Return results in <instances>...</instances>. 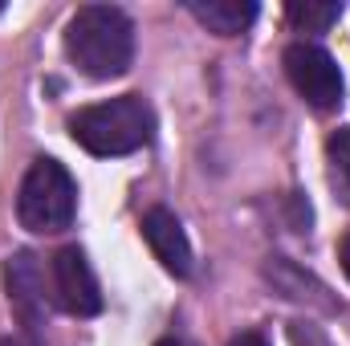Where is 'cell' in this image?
<instances>
[{
	"instance_id": "cell-1",
	"label": "cell",
	"mask_w": 350,
	"mask_h": 346,
	"mask_svg": "<svg viewBox=\"0 0 350 346\" xmlns=\"http://www.w3.org/2000/svg\"><path fill=\"white\" fill-rule=\"evenodd\" d=\"M66 53L94 82L122 78L135 62V25L114 4H86L66 29Z\"/></svg>"
},
{
	"instance_id": "cell-2",
	"label": "cell",
	"mask_w": 350,
	"mask_h": 346,
	"mask_svg": "<svg viewBox=\"0 0 350 346\" xmlns=\"http://www.w3.org/2000/svg\"><path fill=\"white\" fill-rule=\"evenodd\" d=\"M70 135L74 143H82L90 155L98 159H118V155H135L151 143L155 135V114L139 94H118L110 102H94L82 106L70 118Z\"/></svg>"
},
{
	"instance_id": "cell-3",
	"label": "cell",
	"mask_w": 350,
	"mask_h": 346,
	"mask_svg": "<svg viewBox=\"0 0 350 346\" xmlns=\"http://www.w3.org/2000/svg\"><path fill=\"white\" fill-rule=\"evenodd\" d=\"M74 212H78V187L70 172L57 163V159H37L25 183H21V196H16V216H21V228L29 232H62L74 224Z\"/></svg>"
},
{
	"instance_id": "cell-4",
	"label": "cell",
	"mask_w": 350,
	"mask_h": 346,
	"mask_svg": "<svg viewBox=\"0 0 350 346\" xmlns=\"http://www.w3.org/2000/svg\"><path fill=\"white\" fill-rule=\"evenodd\" d=\"M285 74L314 110H334L342 102V70L314 41H293L285 49Z\"/></svg>"
},
{
	"instance_id": "cell-5",
	"label": "cell",
	"mask_w": 350,
	"mask_h": 346,
	"mask_svg": "<svg viewBox=\"0 0 350 346\" xmlns=\"http://www.w3.org/2000/svg\"><path fill=\"white\" fill-rule=\"evenodd\" d=\"M49 289H53V306H62L74 318H94L102 314V289L98 277L90 269V261L82 249H62L49 261Z\"/></svg>"
},
{
	"instance_id": "cell-6",
	"label": "cell",
	"mask_w": 350,
	"mask_h": 346,
	"mask_svg": "<svg viewBox=\"0 0 350 346\" xmlns=\"http://www.w3.org/2000/svg\"><path fill=\"white\" fill-rule=\"evenodd\" d=\"M4 285H8V302L16 310V318L25 326H37L53 302L49 289V265H41L37 253H16L4 265Z\"/></svg>"
},
{
	"instance_id": "cell-7",
	"label": "cell",
	"mask_w": 350,
	"mask_h": 346,
	"mask_svg": "<svg viewBox=\"0 0 350 346\" xmlns=\"http://www.w3.org/2000/svg\"><path fill=\"white\" fill-rule=\"evenodd\" d=\"M143 237L151 245V253L163 261V269L175 273V277H187L191 273V241L179 224V216L167 212V208H151L143 216Z\"/></svg>"
},
{
	"instance_id": "cell-8",
	"label": "cell",
	"mask_w": 350,
	"mask_h": 346,
	"mask_svg": "<svg viewBox=\"0 0 350 346\" xmlns=\"http://www.w3.org/2000/svg\"><path fill=\"white\" fill-rule=\"evenodd\" d=\"M187 12L220 37H237L257 21V4L253 0H187Z\"/></svg>"
},
{
	"instance_id": "cell-9",
	"label": "cell",
	"mask_w": 350,
	"mask_h": 346,
	"mask_svg": "<svg viewBox=\"0 0 350 346\" xmlns=\"http://www.w3.org/2000/svg\"><path fill=\"white\" fill-rule=\"evenodd\" d=\"M326 172H330V187L350 208V127L334 131L326 139Z\"/></svg>"
},
{
	"instance_id": "cell-10",
	"label": "cell",
	"mask_w": 350,
	"mask_h": 346,
	"mask_svg": "<svg viewBox=\"0 0 350 346\" xmlns=\"http://www.w3.org/2000/svg\"><path fill=\"white\" fill-rule=\"evenodd\" d=\"M338 4H314V0H293L289 8H285V21L293 25V29H301V33H322V29H330L334 21H338Z\"/></svg>"
},
{
	"instance_id": "cell-11",
	"label": "cell",
	"mask_w": 350,
	"mask_h": 346,
	"mask_svg": "<svg viewBox=\"0 0 350 346\" xmlns=\"http://www.w3.org/2000/svg\"><path fill=\"white\" fill-rule=\"evenodd\" d=\"M228 346H269V343H265L261 334H253V330H249V334H237Z\"/></svg>"
},
{
	"instance_id": "cell-12",
	"label": "cell",
	"mask_w": 350,
	"mask_h": 346,
	"mask_svg": "<svg viewBox=\"0 0 350 346\" xmlns=\"http://www.w3.org/2000/svg\"><path fill=\"white\" fill-rule=\"evenodd\" d=\"M338 261H342V273L350 277V237L342 241V249H338Z\"/></svg>"
},
{
	"instance_id": "cell-13",
	"label": "cell",
	"mask_w": 350,
	"mask_h": 346,
	"mask_svg": "<svg viewBox=\"0 0 350 346\" xmlns=\"http://www.w3.org/2000/svg\"><path fill=\"white\" fill-rule=\"evenodd\" d=\"M155 346H191L187 338H163V343H155Z\"/></svg>"
},
{
	"instance_id": "cell-14",
	"label": "cell",
	"mask_w": 350,
	"mask_h": 346,
	"mask_svg": "<svg viewBox=\"0 0 350 346\" xmlns=\"http://www.w3.org/2000/svg\"><path fill=\"white\" fill-rule=\"evenodd\" d=\"M0 346H33V343H25V338H0Z\"/></svg>"
}]
</instances>
